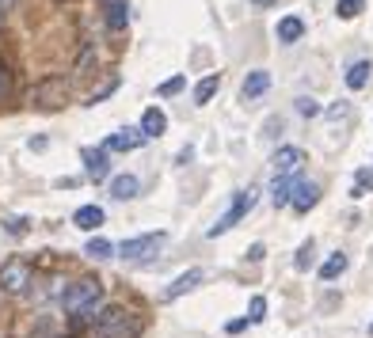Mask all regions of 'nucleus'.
Returning a JSON list of instances; mask_svg holds the SVG:
<instances>
[{
  "instance_id": "nucleus-20",
  "label": "nucleus",
  "mask_w": 373,
  "mask_h": 338,
  "mask_svg": "<svg viewBox=\"0 0 373 338\" xmlns=\"http://www.w3.org/2000/svg\"><path fill=\"white\" fill-rule=\"evenodd\" d=\"M343 274H347V255H343V251H335V255L320 266V278L324 281H335V278H343Z\"/></svg>"
},
{
  "instance_id": "nucleus-26",
  "label": "nucleus",
  "mask_w": 373,
  "mask_h": 338,
  "mask_svg": "<svg viewBox=\"0 0 373 338\" xmlns=\"http://www.w3.org/2000/svg\"><path fill=\"white\" fill-rule=\"evenodd\" d=\"M267 316V300L263 297H251V308H248V323H263Z\"/></svg>"
},
{
  "instance_id": "nucleus-4",
  "label": "nucleus",
  "mask_w": 373,
  "mask_h": 338,
  "mask_svg": "<svg viewBox=\"0 0 373 338\" xmlns=\"http://www.w3.org/2000/svg\"><path fill=\"white\" fill-rule=\"evenodd\" d=\"M65 99H69L65 77H46V80L34 84V91H31V107H39V110H58V107H65Z\"/></svg>"
},
{
  "instance_id": "nucleus-18",
  "label": "nucleus",
  "mask_w": 373,
  "mask_h": 338,
  "mask_svg": "<svg viewBox=\"0 0 373 338\" xmlns=\"http://www.w3.org/2000/svg\"><path fill=\"white\" fill-rule=\"evenodd\" d=\"M217 88H221V77H217V72H210L206 80H198V88H194V107H206V103L217 96Z\"/></svg>"
},
{
  "instance_id": "nucleus-13",
  "label": "nucleus",
  "mask_w": 373,
  "mask_h": 338,
  "mask_svg": "<svg viewBox=\"0 0 373 338\" xmlns=\"http://www.w3.org/2000/svg\"><path fill=\"white\" fill-rule=\"evenodd\" d=\"M202 278H206L202 270H186V274H179V278L172 281V285L164 289V300H179L183 293H191L194 285H202Z\"/></svg>"
},
{
  "instance_id": "nucleus-25",
  "label": "nucleus",
  "mask_w": 373,
  "mask_h": 338,
  "mask_svg": "<svg viewBox=\"0 0 373 338\" xmlns=\"http://www.w3.org/2000/svg\"><path fill=\"white\" fill-rule=\"evenodd\" d=\"M297 115H301V118H316V115H320V103H316L312 96H301V99H297Z\"/></svg>"
},
{
  "instance_id": "nucleus-15",
  "label": "nucleus",
  "mask_w": 373,
  "mask_h": 338,
  "mask_svg": "<svg viewBox=\"0 0 373 338\" xmlns=\"http://www.w3.org/2000/svg\"><path fill=\"white\" fill-rule=\"evenodd\" d=\"M164 129H167V115H164L160 107H148L145 115H141V134L145 137H160Z\"/></svg>"
},
{
  "instance_id": "nucleus-8",
  "label": "nucleus",
  "mask_w": 373,
  "mask_h": 338,
  "mask_svg": "<svg viewBox=\"0 0 373 338\" xmlns=\"http://www.w3.org/2000/svg\"><path fill=\"white\" fill-rule=\"evenodd\" d=\"M145 134H141V126H137V129H118V134H110L107 137V152H137V148H141L145 145Z\"/></svg>"
},
{
  "instance_id": "nucleus-11",
  "label": "nucleus",
  "mask_w": 373,
  "mask_h": 338,
  "mask_svg": "<svg viewBox=\"0 0 373 338\" xmlns=\"http://www.w3.org/2000/svg\"><path fill=\"white\" fill-rule=\"evenodd\" d=\"M267 88H270V72L267 69H255V72H248V77H244V84H240V99L251 103V99L263 96Z\"/></svg>"
},
{
  "instance_id": "nucleus-14",
  "label": "nucleus",
  "mask_w": 373,
  "mask_h": 338,
  "mask_svg": "<svg viewBox=\"0 0 373 338\" xmlns=\"http://www.w3.org/2000/svg\"><path fill=\"white\" fill-rule=\"evenodd\" d=\"M72 224L84 232H96L99 224H103V209H99V205H80V209L72 213Z\"/></svg>"
},
{
  "instance_id": "nucleus-28",
  "label": "nucleus",
  "mask_w": 373,
  "mask_h": 338,
  "mask_svg": "<svg viewBox=\"0 0 373 338\" xmlns=\"http://www.w3.org/2000/svg\"><path fill=\"white\" fill-rule=\"evenodd\" d=\"M115 88H118V80L110 77V80H107V84H103V88H99V91H91V99H88V103H91V107H96V103H103V99H107V96H110V91H115Z\"/></svg>"
},
{
  "instance_id": "nucleus-22",
  "label": "nucleus",
  "mask_w": 373,
  "mask_h": 338,
  "mask_svg": "<svg viewBox=\"0 0 373 338\" xmlns=\"http://www.w3.org/2000/svg\"><path fill=\"white\" fill-rule=\"evenodd\" d=\"M373 190V171L369 167H362L358 175H354V186H350V198H366V194Z\"/></svg>"
},
{
  "instance_id": "nucleus-36",
  "label": "nucleus",
  "mask_w": 373,
  "mask_h": 338,
  "mask_svg": "<svg viewBox=\"0 0 373 338\" xmlns=\"http://www.w3.org/2000/svg\"><path fill=\"white\" fill-rule=\"evenodd\" d=\"M369 334H373V327H369Z\"/></svg>"
},
{
  "instance_id": "nucleus-29",
  "label": "nucleus",
  "mask_w": 373,
  "mask_h": 338,
  "mask_svg": "<svg viewBox=\"0 0 373 338\" xmlns=\"http://www.w3.org/2000/svg\"><path fill=\"white\" fill-rule=\"evenodd\" d=\"M4 232H8V236H27V217H12L4 224Z\"/></svg>"
},
{
  "instance_id": "nucleus-9",
  "label": "nucleus",
  "mask_w": 373,
  "mask_h": 338,
  "mask_svg": "<svg viewBox=\"0 0 373 338\" xmlns=\"http://www.w3.org/2000/svg\"><path fill=\"white\" fill-rule=\"evenodd\" d=\"M84 167H88L91 183H103L110 175V152L107 148H84Z\"/></svg>"
},
{
  "instance_id": "nucleus-23",
  "label": "nucleus",
  "mask_w": 373,
  "mask_h": 338,
  "mask_svg": "<svg viewBox=\"0 0 373 338\" xmlns=\"http://www.w3.org/2000/svg\"><path fill=\"white\" fill-rule=\"evenodd\" d=\"M362 8H366V0H339V4H335V15H339V20H354V15H362Z\"/></svg>"
},
{
  "instance_id": "nucleus-5",
  "label": "nucleus",
  "mask_w": 373,
  "mask_h": 338,
  "mask_svg": "<svg viewBox=\"0 0 373 338\" xmlns=\"http://www.w3.org/2000/svg\"><path fill=\"white\" fill-rule=\"evenodd\" d=\"M167 243V232H145V236H134V240H122V247H118V255L126 262H145L148 255H156Z\"/></svg>"
},
{
  "instance_id": "nucleus-33",
  "label": "nucleus",
  "mask_w": 373,
  "mask_h": 338,
  "mask_svg": "<svg viewBox=\"0 0 373 338\" xmlns=\"http://www.w3.org/2000/svg\"><path fill=\"white\" fill-rule=\"evenodd\" d=\"M8 91V72H4V65H0V96Z\"/></svg>"
},
{
  "instance_id": "nucleus-35",
  "label": "nucleus",
  "mask_w": 373,
  "mask_h": 338,
  "mask_svg": "<svg viewBox=\"0 0 373 338\" xmlns=\"http://www.w3.org/2000/svg\"><path fill=\"white\" fill-rule=\"evenodd\" d=\"M103 4H107V8H118V4H126V0H103Z\"/></svg>"
},
{
  "instance_id": "nucleus-19",
  "label": "nucleus",
  "mask_w": 373,
  "mask_h": 338,
  "mask_svg": "<svg viewBox=\"0 0 373 338\" xmlns=\"http://www.w3.org/2000/svg\"><path fill=\"white\" fill-rule=\"evenodd\" d=\"M84 255H88V259H96V262H103V259H110V255H115V243H110V240H103V236H91L88 243H84Z\"/></svg>"
},
{
  "instance_id": "nucleus-12",
  "label": "nucleus",
  "mask_w": 373,
  "mask_h": 338,
  "mask_svg": "<svg viewBox=\"0 0 373 338\" xmlns=\"http://www.w3.org/2000/svg\"><path fill=\"white\" fill-rule=\"evenodd\" d=\"M274 34H278V42H282V46L301 42V34H305L301 15H282V20H278V27H274Z\"/></svg>"
},
{
  "instance_id": "nucleus-32",
  "label": "nucleus",
  "mask_w": 373,
  "mask_h": 338,
  "mask_svg": "<svg viewBox=\"0 0 373 338\" xmlns=\"http://www.w3.org/2000/svg\"><path fill=\"white\" fill-rule=\"evenodd\" d=\"M248 259H251V262H259V259H263V243H255V247L248 251Z\"/></svg>"
},
{
  "instance_id": "nucleus-17",
  "label": "nucleus",
  "mask_w": 373,
  "mask_h": 338,
  "mask_svg": "<svg viewBox=\"0 0 373 338\" xmlns=\"http://www.w3.org/2000/svg\"><path fill=\"white\" fill-rule=\"evenodd\" d=\"M369 72H373L369 61H354L350 69H347V88H350V91H362V88L369 84Z\"/></svg>"
},
{
  "instance_id": "nucleus-16",
  "label": "nucleus",
  "mask_w": 373,
  "mask_h": 338,
  "mask_svg": "<svg viewBox=\"0 0 373 338\" xmlns=\"http://www.w3.org/2000/svg\"><path fill=\"white\" fill-rule=\"evenodd\" d=\"M137 190H141V183H137V175H118V179H110V194H115L118 202H129V198H137Z\"/></svg>"
},
{
  "instance_id": "nucleus-7",
  "label": "nucleus",
  "mask_w": 373,
  "mask_h": 338,
  "mask_svg": "<svg viewBox=\"0 0 373 338\" xmlns=\"http://www.w3.org/2000/svg\"><path fill=\"white\" fill-rule=\"evenodd\" d=\"M305 164V152L297 145H282L274 152V160H270V167H274V179H293L297 171H301Z\"/></svg>"
},
{
  "instance_id": "nucleus-24",
  "label": "nucleus",
  "mask_w": 373,
  "mask_h": 338,
  "mask_svg": "<svg viewBox=\"0 0 373 338\" xmlns=\"http://www.w3.org/2000/svg\"><path fill=\"white\" fill-rule=\"evenodd\" d=\"M312 251H316V243H312V240H309V243H301V247H297L293 266H297V270H309V266H312Z\"/></svg>"
},
{
  "instance_id": "nucleus-27",
  "label": "nucleus",
  "mask_w": 373,
  "mask_h": 338,
  "mask_svg": "<svg viewBox=\"0 0 373 338\" xmlns=\"http://www.w3.org/2000/svg\"><path fill=\"white\" fill-rule=\"evenodd\" d=\"M107 27H110V31H118V27H126V4L110 8V15H107Z\"/></svg>"
},
{
  "instance_id": "nucleus-3",
  "label": "nucleus",
  "mask_w": 373,
  "mask_h": 338,
  "mask_svg": "<svg viewBox=\"0 0 373 338\" xmlns=\"http://www.w3.org/2000/svg\"><path fill=\"white\" fill-rule=\"evenodd\" d=\"M255 202H259V190H255V186H248V190H240L236 198H232L229 213H225V217H221V221H217V224H213V228H210V240L225 236V232L232 228V224H240V221H244L251 209H255Z\"/></svg>"
},
{
  "instance_id": "nucleus-31",
  "label": "nucleus",
  "mask_w": 373,
  "mask_h": 338,
  "mask_svg": "<svg viewBox=\"0 0 373 338\" xmlns=\"http://www.w3.org/2000/svg\"><path fill=\"white\" fill-rule=\"evenodd\" d=\"M183 84H186V77H172V80H164V84H160V96H175V91H179Z\"/></svg>"
},
{
  "instance_id": "nucleus-2",
  "label": "nucleus",
  "mask_w": 373,
  "mask_h": 338,
  "mask_svg": "<svg viewBox=\"0 0 373 338\" xmlns=\"http://www.w3.org/2000/svg\"><path fill=\"white\" fill-rule=\"evenodd\" d=\"M99 300H103V281H99V278H77L61 293V308L69 316H91Z\"/></svg>"
},
{
  "instance_id": "nucleus-6",
  "label": "nucleus",
  "mask_w": 373,
  "mask_h": 338,
  "mask_svg": "<svg viewBox=\"0 0 373 338\" xmlns=\"http://www.w3.org/2000/svg\"><path fill=\"white\" fill-rule=\"evenodd\" d=\"M31 274L34 270L27 259H20V255L8 259L4 266H0V289H4V293H23V289L31 285Z\"/></svg>"
},
{
  "instance_id": "nucleus-10",
  "label": "nucleus",
  "mask_w": 373,
  "mask_h": 338,
  "mask_svg": "<svg viewBox=\"0 0 373 338\" xmlns=\"http://www.w3.org/2000/svg\"><path fill=\"white\" fill-rule=\"evenodd\" d=\"M320 202V183H293V198H290V205H293V213H309L312 205Z\"/></svg>"
},
{
  "instance_id": "nucleus-1",
  "label": "nucleus",
  "mask_w": 373,
  "mask_h": 338,
  "mask_svg": "<svg viewBox=\"0 0 373 338\" xmlns=\"http://www.w3.org/2000/svg\"><path fill=\"white\" fill-rule=\"evenodd\" d=\"M141 331H145L141 316L129 312V308H122V304L103 308L99 319H96V334L99 338H141Z\"/></svg>"
},
{
  "instance_id": "nucleus-34",
  "label": "nucleus",
  "mask_w": 373,
  "mask_h": 338,
  "mask_svg": "<svg viewBox=\"0 0 373 338\" xmlns=\"http://www.w3.org/2000/svg\"><path fill=\"white\" fill-rule=\"evenodd\" d=\"M251 4H259V8H267V4H278V0H251Z\"/></svg>"
},
{
  "instance_id": "nucleus-21",
  "label": "nucleus",
  "mask_w": 373,
  "mask_h": 338,
  "mask_svg": "<svg viewBox=\"0 0 373 338\" xmlns=\"http://www.w3.org/2000/svg\"><path fill=\"white\" fill-rule=\"evenodd\" d=\"M290 198H293V179H274V186H270V202L290 205Z\"/></svg>"
},
{
  "instance_id": "nucleus-30",
  "label": "nucleus",
  "mask_w": 373,
  "mask_h": 338,
  "mask_svg": "<svg viewBox=\"0 0 373 338\" xmlns=\"http://www.w3.org/2000/svg\"><path fill=\"white\" fill-rule=\"evenodd\" d=\"M350 115H354L350 103H339V107H331V110H328V118H331V122H350Z\"/></svg>"
}]
</instances>
